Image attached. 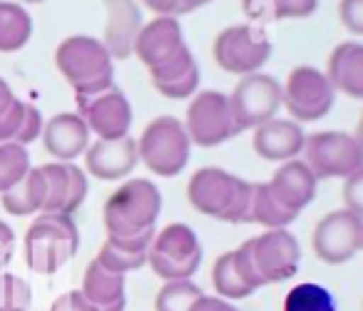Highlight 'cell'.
Instances as JSON below:
<instances>
[{"label": "cell", "instance_id": "cell-1", "mask_svg": "<svg viewBox=\"0 0 363 311\" xmlns=\"http://www.w3.org/2000/svg\"><path fill=\"white\" fill-rule=\"evenodd\" d=\"M132 55L147 67L152 85L167 100H184L199 90V65L184 40L179 18L142 23Z\"/></svg>", "mask_w": 363, "mask_h": 311}, {"label": "cell", "instance_id": "cell-2", "mask_svg": "<svg viewBox=\"0 0 363 311\" xmlns=\"http://www.w3.org/2000/svg\"><path fill=\"white\" fill-rule=\"evenodd\" d=\"M252 182L222 170L202 167L189 177L187 200L199 214L229 224H252Z\"/></svg>", "mask_w": 363, "mask_h": 311}, {"label": "cell", "instance_id": "cell-3", "mask_svg": "<svg viewBox=\"0 0 363 311\" xmlns=\"http://www.w3.org/2000/svg\"><path fill=\"white\" fill-rule=\"evenodd\" d=\"M55 65L75 95H95L115 85V60L100 38H65L55 50Z\"/></svg>", "mask_w": 363, "mask_h": 311}, {"label": "cell", "instance_id": "cell-4", "mask_svg": "<svg viewBox=\"0 0 363 311\" xmlns=\"http://www.w3.org/2000/svg\"><path fill=\"white\" fill-rule=\"evenodd\" d=\"M162 212V192L150 180H127L105 202L102 222L110 239H125L155 229Z\"/></svg>", "mask_w": 363, "mask_h": 311}, {"label": "cell", "instance_id": "cell-5", "mask_svg": "<svg viewBox=\"0 0 363 311\" xmlns=\"http://www.w3.org/2000/svg\"><path fill=\"white\" fill-rule=\"evenodd\" d=\"M80 249V229L70 214L45 212L26 231V264L35 274L52 276Z\"/></svg>", "mask_w": 363, "mask_h": 311}, {"label": "cell", "instance_id": "cell-6", "mask_svg": "<svg viewBox=\"0 0 363 311\" xmlns=\"http://www.w3.org/2000/svg\"><path fill=\"white\" fill-rule=\"evenodd\" d=\"M135 142L140 162L160 177H177L192 157V140L184 122L172 115L155 117Z\"/></svg>", "mask_w": 363, "mask_h": 311}, {"label": "cell", "instance_id": "cell-7", "mask_svg": "<svg viewBox=\"0 0 363 311\" xmlns=\"http://www.w3.org/2000/svg\"><path fill=\"white\" fill-rule=\"evenodd\" d=\"M147 266H152L160 279L184 281L192 279L202 266V244L192 227L174 222L160 229L152 239Z\"/></svg>", "mask_w": 363, "mask_h": 311}, {"label": "cell", "instance_id": "cell-8", "mask_svg": "<svg viewBox=\"0 0 363 311\" xmlns=\"http://www.w3.org/2000/svg\"><path fill=\"white\" fill-rule=\"evenodd\" d=\"M303 162L316 180H346L363 170V147L356 135L338 130H323L306 135Z\"/></svg>", "mask_w": 363, "mask_h": 311}, {"label": "cell", "instance_id": "cell-9", "mask_svg": "<svg viewBox=\"0 0 363 311\" xmlns=\"http://www.w3.org/2000/svg\"><path fill=\"white\" fill-rule=\"evenodd\" d=\"M272 38L267 36L262 26L254 23H239L229 26L214 38V60L229 75H252L262 72V67L272 58Z\"/></svg>", "mask_w": 363, "mask_h": 311}, {"label": "cell", "instance_id": "cell-10", "mask_svg": "<svg viewBox=\"0 0 363 311\" xmlns=\"http://www.w3.org/2000/svg\"><path fill=\"white\" fill-rule=\"evenodd\" d=\"M336 90L331 87L323 70L313 65H296L281 85V105L294 122H318L331 112Z\"/></svg>", "mask_w": 363, "mask_h": 311}, {"label": "cell", "instance_id": "cell-11", "mask_svg": "<svg viewBox=\"0 0 363 311\" xmlns=\"http://www.w3.org/2000/svg\"><path fill=\"white\" fill-rule=\"evenodd\" d=\"M227 97L237 130H257L277 117L281 107V82L269 72H252L239 77L234 92Z\"/></svg>", "mask_w": 363, "mask_h": 311}, {"label": "cell", "instance_id": "cell-12", "mask_svg": "<svg viewBox=\"0 0 363 311\" xmlns=\"http://www.w3.org/2000/svg\"><path fill=\"white\" fill-rule=\"evenodd\" d=\"M192 147H219L227 140L239 135L234 125L229 97L219 90H197L187 107V120H184Z\"/></svg>", "mask_w": 363, "mask_h": 311}, {"label": "cell", "instance_id": "cell-13", "mask_svg": "<svg viewBox=\"0 0 363 311\" xmlns=\"http://www.w3.org/2000/svg\"><path fill=\"white\" fill-rule=\"evenodd\" d=\"M313 254L323 264H346L363 249V214L348 209L328 212L311 236Z\"/></svg>", "mask_w": 363, "mask_h": 311}, {"label": "cell", "instance_id": "cell-14", "mask_svg": "<svg viewBox=\"0 0 363 311\" xmlns=\"http://www.w3.org/2000/svg\"><path fill=\"white\" fill-rule=\"evenodd\" d=\"M75 105L77 115L97 140H122L130 135L135 115L127 95L117 85H110L95 95H75Z\"/></svg>", "mask_w": 363, "mask_h": 311}, {"label": "cell", "instance_id": "cell-15", "mask_svg": "<svg viewBox=\"0 0 363 311\" xmlns=\"http://www.w3.org/2000/svg\"><path fill=\"white\" fill-rule=\"evenodd\" d=\"M252 259L264 286L279 284L298 271L301 246L289 229H264L259 236H252Z\"/></svg>", "mask_w": 363, "mask_h": 311}, {"label": "cell", "instance_id": "cell-16", "mask_svg": "<svg viewBox=\"0 0 363 311\" xmlns=\"http://www.w3.org/2000/svg\"><path fill=\"white\" fill-rule=\"evenodd\" d=\"M212 284L217 289L219 299L224 301H239L252 296L257 289H262L264 281L259 279L257 266L252 259V239L239 244L237 249L224 251L217 256L212 266Z\"/></svg>", "mask_w": 363, "mask_h": 311}, {"label": "cell", "instance_id": "cell-17", "mask_svg": "<svg viewBox=\"0 0 363 311\" xmlns=\"http://www.w3.org/2000/svg\"><path fill=\"white\" fill-rule=\"evenodd\" d=\"M40 170L48 182L45 212L72 217L87 200V190H90L85 170L77 167L75 162H48V165H40Z\"/></svg>", "mask_w": 363, "mask_h": 311}, {"label": "cell", "instance_id": "cell-18", "mask_svg": "<svg viewBox=\"0 0 363 311\" xmlns=\"http://www.w3.org/2000/svg\"><path fill=\"white\" fill-rule=\"evenodd\" d=\"M267 187L284 209L294 212L298 217L316 197L318 180L313 177V172L308 170L303 160H289L281 162V167H277V172L267 182Z\"/></svg>", "mask_w": 363, "mask_h": 311}, {"label": "cell", "instance_id": "cell-19", "mask_svg": "<svg viewBox=\"0 0 363 311\" xmlns=\"http://www.w3.org/2000/svg\"><path fill=\"white\" fill-rule=\"evenodd\" d=\"M137 162V142L130 135L122 140H95L85 152V170L105 182L125 180Z\"/></svg>", "mask_w": 363, "mask_h": 311}, {"label": "cell", "instance_id": "cell-20", "mask_svg": "<svg viewBox=\"0 0 363 311\" xmlns=\"http://www.w3.org/2000/svg\"><path fill=\"white\" fill-rule=\"evenodd\" d=\"M105 6V38L102 45L112 60H127L142 28V11L135 0H102Z\"/></svg>", "mask_w": 363, "mask_h": 311}, {"label": "cell", "instance_id": "cell-21", "mask_svg": "<svg viewBox=\"0 0 363 311\" xmlns=\"http://www.w3.org/2000/svg\"><path fill=\"white\" fill-rule=\"evenodd\" d=\"M306 132L298 122L286 117H274L254 130V152L267 162H289L298 160L303 150Z\"/></svg>", "mask_w": 363, "mask_h": 311}, {"label": "cell", "instance_id": "cell-22", "mask_svg": "<svg viewBox=\"0 0 363 311\" xmlns=\"http://www.w3.org/2000/svg\"><path fill=\"white\" fill-rule=\"evenodd\" d=\"M40 140L57 162H75L90 147V130L77 112H60L43 125Z\"/></svg>", "mask_w": 363, "mask_h": 311}, {"label": "cell", "instance_id": "cell-23", "mask_svg": "<svg viewBox=\"0 0 363 311\" xmlns=\"http://www.w3.org/2000/svg\"><path fill=\"white\" fill-rule=\"evenodd\" d=\"M323 75L328 77L336 92H343L351 100L363 97V43L343 40L331 50Z\"/></svg>", "mask_w": 363, "mask_h": 311}, {"label": "cell", "instance_id": "cell-24", "mask_svg": "<svg viewBox=\"0 0 363 311\" xmlns=\"http://www.w3.org/2000/svg\"><path fill=\"white\" fill-rule=\"evenodd\" d=\"M80 291L97 311H125L127 306L125 276L102 269L95 259L87 264Z\"/></svg>", "mask_w": 363, "mask_h": 311}, {"label": "cell", "instance_id": "cell-25", "mask_svg": "<svg viewBox=\"0 0 363 311\" xmlns=\"http://www.w3.org/2000/svg\"><path fill=\"white\" fill-rule=\"evenodd\" d=\"M0 204L13 217L43 214L48 204V182L40 167H30L23 182H18L6 195H0Z\"/></svg>", "mask_w": 363, "mask_h": 311}, {"label": "cell", "instance_id": "cell-26", "mask_svg": "<svg viewBox=\"0 0 363 311\" xmlns=\"http://www.w3.org/2000/svg\"><path fill=\"white\" fill-rule=\"evenodd\" d=\"M318 0H242V11L254 26L281 21H298L313 16Z\"/></svg>", "mask_w": 363, "mask_h": 311}, {"label": "cell", "instance_id": "cell-27", "mask_svg": "<svg viewBox=\"0 0 363 311\" xmlns=\"http://www.w3.org/2000/svg\"><path fill=\"white\" fill-rule=\"evenodd\" d=\"M33 38V16L16 0H0V53H18Z\"/></svg>", "mask_w": 363, "mask_h": 311}, {"label": "cell", "instance_id": "cell-28", "mask_svg": "<svg viewBox=\"0 0 363 311\" xmlns=\"http://www.w3.org/2000/svg\"><path fill=\"white\" fill-rule=\"evenodd\" d=\"M252 222L262 224L267 229H286L291 222H296V214L289 209H284L269 192L267 182H259L252 187Z\"/></svg>", "mask_w": 363, "mask_h": 311}, {"label": "cell", "instance_id": "cell-29", "mask_svg": "<svg viewBox=\"0 0 363 311\" xmlns=\"http://www.w3.org/2000/svg\"><path fill=\"white\" fill-rule=\"evenodd\" d=\"M284 311H338L333 294L321 284H296L284 296Z\"/></svg>", "mask_w": 363, "mask_h": 311}, {"label": "cell", "instance_id": "cell-30", "mask_svg": "<svg viewBox=\"0 0 363 311\" xmlns=\"http://www.w3.org/2000/svg\"><path fill=\"white\" fill-rule=\"evenodd\" d=\"M30 172V152L28 147L16 142H3L0 145V195L23 182V177Z\"/></svg>", "mask_w": 363, "mask_h": 311}, {"label": "cell", "instance_id": "cell-31", "mask_svg": "<svg viewBox=\"0 0 363 311\" xmlns=\"http://www.w3.org/2000/svg\"><path fill=\"white\" fill-rule=\"evenodd\" d=\"M202 294L204 291L192 279L164 281V286L155 296V311H189V306Z\"/></svg>", "mask_w": 363, "mask_h": 311}, {"label": "cell", "instance_id": "cell-32", "mask_svg": "<svg viewBox=\"0 0 363 311\" xmlns=\"http://www.w3.org/2000/svg\"><path fill=\"white\" fill-rule=\"evenodd\" d=\"M33 304V289L16 274H0V311H28Z\"/></svg>", "mask_w": 363, "mask_h": 311}, {"label": "cell", "instance_id": "cell-33", "mask_svg": "<svg viewBox=\"0 0 363 311\" xmlns=\"http://www.w3.org/2000/svg\"><path fill=\"white\" fill-rule=\"evenodd\" d=\"M95 261L102 266V269L112 271V274L127 276L130 271H137V269H142V266L147 264V254H127V251L112 246L110 241H102Z\"/></svg>", "mask_w": 363, "mask_h": 311}, {"label": "cell", "instance_id": "cell-34", "mask_svg": "<svg viewBox=\"0 0 363 311\" xmlns=\"http://www.w3.org/2000/svg\"><path fill=\"white\" fill-rule=\"evenodd\" d=\"M23 117H26V100L18 97L16 105L0 117V145H3V142H18V135H21V127H23Z\"/></svg>", "mask_w": 363, "mask_h": 311}, {"label": "cell", "instance_id": "cell-35", "mask_svg": "<svg viewBox=\"0 0 363 311\" xmlns=\"http://www.w3.org/2000/svg\"><path fill=\"white\" fill-rule=\"evenodd\" d=\"M338 21L351 36H363V0H338Z\"/></svg>", "mask_w": 363, "mask_h": 311}, {"label": "cell", "instance_id": "cell-36", "mask_svg": "<svg viewBox=\"0 0 363 311\" xmlns=\"http://www.w3.org/2000/svg\"><path fill=\"white\" fill-rule=\"evenodd\" d=\"M43 125H45V122H43L40 110H38L33 102H26V117H23V127H21V135H18L16 145L28 147V145H33L35 140H40Z\"/></svg>", "mask_w": 363, "mask_h": 311}, {"label": "cell", "instance_id": "cell-37", "mask_svg": "<svg viewBox=\"0 0 363 311\" xmlns=\"http://www.w3.org/2000/svg\"><path fill=\"white\" fill-rule=\"evenodd\" d=\"M346 185H343V209L356 212V214H363V170L353 172L351 177H346Z\"/></svg>", "mask_w": 363, "mask_h": 311}, {"label": "cell", "instance_id": "cell-38", "mask_svg": "<svg viewBox=\"0 0 363 311\" xmlns=\"http://www.w3.org/2000/svg\"><path fill=\"white\" fill-rule=\"evenodd\" d=\"M50 311H97V309L82 296L80 289H75V291H65V294L57 296V299L52 301Z\"/></svg>", "mask_w": 363, "mask_h": 311}, {"label": "cell", "instance_id": "cell-39", "mask_svg": "<svg viewBox=\"0 0 363 311\" xmlns=\"http://www.w3.org/2000/svg\"><path fill=\"white\" fill-rule=\"evenodd\" d=\"M13 251H16V231L11 224L0 219V269H6L11 264Z\"/></svg>", "mask_w": 363, "mask_h": 311}, {"label": "cell", "instance_id": "cell-40", "mask_svg": "<svg viewBox=\"0 0 363 311\" xmlns=\"http://www.w3.org/2000/svg\"><path fill=\"white\" fill-rule=\"evenodd\" d=\"M142 6L150 8L157 18H179L182 8L179 0H140Z\"/></svg>", "mask_w": 363, "mask_h": 311}, {"label": "cell", "instance_id": "cell-41", "mask_svg": "<svg viewBox=\"0 0 363 311\" xmlns=\"http://www.w3.org/2000/svg\"><path fill=\"white\" fill-rule=\"evenodd\" d=\"M189 311H239V309L232 304V301H224V299H219V296L202 294L192 306H189Z\"/></svg>", "mask_w": 363, "mask_h": 311}, {"label": "cell", "instance_id": "cell-42", "mask_svg": "<svg viewBox=\"0 0 363 311\" xmlns=\"http://www.w3.org/2000/svg\"><path fill=\"white\" fill-rule=\"evenodd\" d=\"M16 100H18V95L13 92V87L0 77V117L6 115V112L16 105Z\"/></svg>", "mask_w": 363, "mask_h": 311}, {"label": "cell", "instance_id": "cell-43", "mask_svg": "<svg viewBox=\"0 0 363 311\" xmlns=\"http://www.w3.org/2000/svg\"><path fill=\"white\" fill-rule=\"evenodd\" d=\"M212 0H179V8H182V16H189V13L199 11V8L209 6Z\"/></svg>", "mask_w": 363, "mask_h": 311}, {"label": "cell", "instance_id": "cell-44", "mask_svg": "<svg viewBox=\"0 0 363 311\" xmlns=\"http://www.w3.org/2000/svg\"><path fill=\"white\" fill-rule=\"evenodd\" d=\"M23 3H43V0H23Z\"/></svg>", "mask_w": 363, "mask_h": 311}]
</instances>
